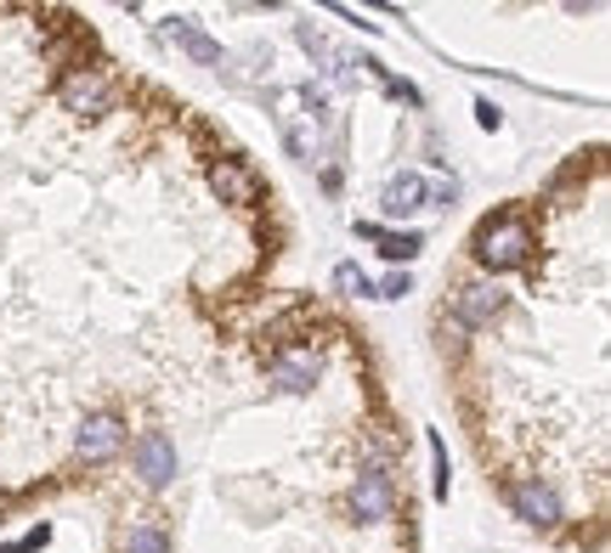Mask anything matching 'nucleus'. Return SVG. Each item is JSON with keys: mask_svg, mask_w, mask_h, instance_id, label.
<instances>
[{"mask_svg": "<svg viewBox=\"0 0 611 553\" xmlns=\"http://www.w3.org/2000/svg\"><path fill=\"white\" fill-rule=\"evenodd\" d=\"M210 187H215L221 204H239V210H255L266 198V181L239 159H210Z\"/></svg>", "mask_w": 611, "mask_h": 553, "instance_id": "39448f33", "label": "nucleus"}, {"mask_svg": "<svg viewBox=\"0 0 611 553\" xmlns=\"http://www.w3.org/2000/svg\"><path fill=\"white\" fill-rule=\"evenodd\" d=\"M125 553H170V536L159 525H130L125 531Z\"/></svg>", "mask_w": 611, "mask_h": 553, "instance_id": "ddd939ff", "label": "nucleus"}, {"mask_svg": "<svg viewBox=\"0 0 611 553\" xmlns=\"http://www.w3.org/2000/svg\"><path fill=\"white\" fill-rule=\"evenodd\" d=\"M335 288H340V294H351V299H357V294H368V277H362V272H357V266H335Z\"/></svg>", "mask_w": 611, "mask_h": 553, "instance_id": "4468645a", "label": "nucleus"}, {"mask_svg": "<svg viewBox=\"0 0 611 553\" xmlns=\"http://www.w3.org/2000/svg\"><path fill=\"white\" fill-rule=\"evenodd\" d=\"M453 317L464 322V328H476V322H493L509 299H504V288L493 283V277H482V272H464L459 283H453Z\"/></svg>", "mask_w": 611, "mask_h": 553, "instance_id": "7ed1b4c3", "label": "nucleus"}, {"mask_svg": "<svg viewBox=\"0 0 611 553\" xmlns=\"http://www.w3.org/2000/svg\"><path fill=\"white\" fill-rule=\"evenodd\" d=\"M57 96H63V108H69V114H108V108L119 103V79H114L108 68H85V63H74V68H63Z\"/></svg>", "mask_w": 611, "mask_h": 553, "instance_id": "f03ea898", "label": "nucleus"}, {"mask_svg": "<svg viewBox=\"0 0 611 553\" xmlns=\"http://www.w3.org/2000/svg\"><path fill=\"white\" fill-rule=\"evenodd\" d=\"M504 502L527 525H560V497L544 480H533V475H504Z\"/></svg>", "mask_w": 611, "mask_h": 553, "instance_id": "20e7f679", "label": "nucleus"}, {"mask_svg": "<svg viewBox=\"0 0 611 553\" xmlns=\"http://www.w3.org/2000/svg\"><path fill=\"white\" fill-rule=\"evenodd\" d=\"M408 288H413V277H408V272H391V277L380 283V299H402Z\"/></svg>", "mask_w": 611, "mask_h": 553, "instance_id": "2eb2a0df", "label": "nucleus"}, {"mask_svg": "<svg viewBox=\"0 0 611 553\" xmlns=\"http://www.w3.org/2000/svg\"><path fill=\"white\" fill-rule=\"evenodd\" d=\"M346 502H351L357 520H373V525H380V520H397V486H391L386 469H362Z\"/></svg>", "mask_w": 611, "mask_h": 553, "instance_id": "0eeeda50", "label": "nucleus"}, {"mask_svg": "<svg viewBox=\"0 0 611 553\" xmlns=\"http://www.w3.org/2000/svg\"><path fill=\"white\" fill-rule=\"evenodd\" d=\"M425 192H431V187H425V176H413V170H408V176H397V181L386 187L380 210H386L391 221H397V215H413L419 204H425Z\"/></svg>", "mask_w": 611, "mask_h": 553, "instance_id": "9d476101", "label": "nucleus"}, {"mask_svg": "<svg viewBox=\"0 0 611 553\" xmlns=\"http://www.w3.org/2000/svg\"><path fill=\"white\" fill-rule=\"evenodd\" d=\"M538 248V232L527 221V210H498L476 226V237H470V255H476L482 277H498V272H515L527 266Z\"/></svg>", "mask_w": 611, "mask_h": 553, "instance_id": "f257e3e1", "label": "nucleus"}, {"mask_svg": "<svg viewBox=\"0 0 611 553\" xmlns=\"http://www.w3.org/2000/svg\"><path fill=\"white\" fill-rule=\"evenodd\" d=\"M130 464H136V475H143L148 486H165V480H176V446H170V435L148 429L143 440L130 446Z\"/></svg>", "mask_w": 611, "mask_h": 553, "instance_id": "1a4fd4ad", "label": "nucleus"}, {"mask_svg": "<svg viewBox=\"0 0 611 553\" xmlns=\"http://www.w3.org/2000/svg\"><path fill=\"white\" fill-rule=\"evenodd\" d=\"M357 232L380 243V255H386V260H413L419 248H425V243H419V232H380V226H357Z\"/></svg>", "mask_w": 611, "mask_h": 553, "instance_id": "f8f14e48", "label": "nucleus"}, {"mask_svg": "<svg viewBox=\"0 0 611 553\" xmlns=\"http://www.w3.org/2000/svg\"><path fill=\"white\" fill-rule=\"evenodd\" d=\"M317 373H323V357H317V350H277V357L266 362V379L277 384V390H284V395H306L312 384H317Z\"/></svg>", "mask_w": 611, "mask_h": 553, "instance_id": "6e6552de", "label": "nucleus"}, {"mask_svg": "<svg viewBox=\"0 0 611 553\" xmlns=\"http://www.w3.org/2000/svg\"><path fill=\"white\" fill-rule=\"evenodd\" d=\"M119 446H125V418L119 413H91L74 435V458L80 464H108Z\"/></svg>", "mask_w": 611, "mask_h": 553, "instance_id": "423d86ee", "label": "nucleus"}, {"mask_svg": "<svg viewBox=\"0 0 611 553\" xmlns=\"http://www.w3.org/2000/svg\"><path fill=\"white\" fill-rule=\"evenodd\" d=\"M170 40L181 45V52H187V57H199L204 68H221V63H227V57H221V45H215L210 34H199L193 23H181V18L170 23Z\"/></svg>", "mask_w": 611, "mask_h": 553, "instance_id": "9b49d317", "label": "nucleus"}]
</instances>
